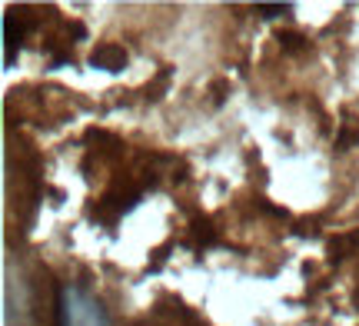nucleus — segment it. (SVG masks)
I'll return each mask as SVG.
<instances>
[{
    "instance_id": "nucleus-1",
    "label": "nucleus",
    "mask_w": 359,
    "mask_h": 326,
    "mask_svg": "<svg viewBox=\"0 0 359 326\" xmlns=\"http://www.w3.org/2000/svg\"><path fill=\"white\" fill-rule=\"evenodd\" d=\"M60 313H64V326H110L100 300L90 297L87 290L80 287H64V293H60Z\"/></svg>"
},
{
    "instance_id": "nucleus-2",
    "label": "nucleus",
    "mask_w": 359,
    "mask_h": 326,
    "mask_svg": "<svg viewBox=\"0 0 359 326\" xmlns=\"http://www.w3.org/2000/svg\"><path fill=\"white\" fill-rule=\"evenodd\" d=\"M90 64L100 67V70L116 74V70H123V67H127V50H123L120 43H97V50L90 53Z\"/></svg>"
}]
</instances>
